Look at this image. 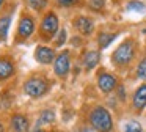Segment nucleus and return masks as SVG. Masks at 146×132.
Instances as JSON below:
<instances>
[{
	"label": "nucleus",
	"instance_id": "nucleus-27",
	"mask_svg": "<svg viewBox=\"0 0 146 132\" xmlns=\"http://www.w3.org/2000/svg\"><path fill=\"white\" fill-rule=\"evenodd\" d=\"M2 3H3V0H0V6H2Z\"/></svg>",
	"mask_w": 146,
	"mask_h": 132
},
{
	"label": "nucleus",
	"instance_id": "nucleus-20",
	"mask_svg": "<svg viewBox=\"0 0 146 132\" xmlns=\"http://www.w3.org/2000/svg\"><path fill=\"white\" fill-rule=\"evenodd\" d=\"M64 41H66V30H60L58 31V35H57V39H55V44H57V46H61V44L64 43Z\"/></svg>",
	"mask_w": 146,
	"mask_h": 132
},
{
	"label": "nucleus",
	"instance_id": "nucleus-2",
	"mask_svg": "<svg viewBox=\"0 0 146 132\" xmlns=\"http://www.w3.org/2000/svg\"><path fill=\"white\" fill-rule=\"evenodd\" d=\"M133 53H135V44H133V41L127 39L115 50V53H113L111 58H113V61L116 63V65L123 66V65L130 63V60L133 58Z\"/></svg>",
	"mask_w": 146,
	"mask_h": 132
},
{
	"label": "nucleus",
	"instance_id": "nucleus-6",
	"mask_svg": "<svg viewBox=\"0 0 146 132\" xmlns=\"http://www.w3.org/2000/svg\"><path fill=\"white\" fill-rule=\"evenodd\" d=\"M98 85H99V88H101L102 93H110V91H113L115 87H116V79H115L111 74L102 72V74H99V77H98Z\"/></svg>",
	"mask_w": 146,
	"mask_h": 132
},
{
	"label": "nucleus",
	"instance_id": "nucleus-8",
	"mask_svg": "<svg viewBox=\"0 0 146 132\" xmlns=\"http://www.w3.org/2000/svg\"><path fill=\"white\" fill-rule=\"evenodd\" d=\"M55 53L54 50L50 49V47H36V52H35V58L38 60L39 63H42V65H49V63H52V60H54Z\"/></svg>",
	"mask_w": 146,
	"mask_h": 132
},
{
	"label": "nucleus",
	"instance_id": "nucleus-14",
	"mask_svg": "<svg viewBox=\"0 0 146 132\" xmlns=\"http://www.w3.org/2000/svg\"><path fill=\"white\" fill-rule=\"evenodd\" d=\"M10 24H11V17L10 16H3L0 17V39H5L10 30Z\"/></svg>",
	"mask_w": 146,
	"mask_h": 132
},
{
	"label": "nucleus",
	"instance_id": "nucleus-1",
	"mask_svg": "<svg viewBox=\"0 0 146 132\" xmlns=\"http://www.w3.org/2000/svg\"><path fill=\"white\" fill-rule=\"evenodd\" d=\"M90 121H91L93 129H96L98 132H110L111 126H113L110 113L104 107H96V109H93L91 115H90Z\"/></svg>",
	"mask_w": 146,
	"mask_h": 132
},
{
	"label": "nucleus",
	"instance_id": "nucleus-16",
	"mask_svg": "<svg viewBox=\"0 0 146 132\" xmlns=\"http://www.w3.org/2000/svg\"><path fill=\"white\" fill-rule=\"evenodd\" d=\"M55 113L54 110H42L41 116H39V123H54Z\"/></svg>",
	"mask_w": 146,
	"mask_h": 132
},
{
	"label": "nucleus",
	"instance_id": "nucleus-28",
	"mask_svg": "<svg viewBox=\"0 0 146 132\" xmlns=\"http://www.w3.org/2000/svg\"><path fill=\"white\" fill-rule=\"evenodd\" d=\"M145 33H146V30H145Z\"/></svg>",
	"mask_w": 146,
	"mask_h": 132
},
{
	"label": "nucleus",
	"instance_id": "nucleus-26",
	"mask_svg": "<svg viewBox=\"0 0 146 132\" xmlns=\"http://www.w3.org/2000/svg\"><path fill=\"white\" fill-rule=\"evenodd\" d=\"M0 132H3V126H2V123H0Z\"/></svg>",
	"mask_w": 146,
	"mask_h": 132
},
{
	"label": "nucleus",
	"instance_id": "nucleus-5",
	"mask_svg": "<svg viewBox=\"0 0 146 132\" xmlns=\"http://www.w3.org/2000/svg\"><path fill=\"white\" fill-rule=\"evenodd\" d=\"M69 68H71V60H69V53L68 52H63L55 58V63H54V69H55V74L60 75V77H64V75L69 72Z\"/></svg>",
	"mask_w": 146,
	"mask_h": 132
},
{
	"label": "nucleus",
	"instance_id": "nucleus-24",
	"mask_svg": "<svg viewBox=\"0 0 146 132\" xmlns=\"http://www.w3.org/2000/svg\"><path fill=\"white\" fill-rule=\"evenodd\" d=\"M119 94H121V97H124V90H123V87H119Z\"/></svg>",
	"mask_w": 146,
	"mask_h": 132
},
{
	"label": "nucleus",
	"instance_id": "nucleus-25",
	"mask_svg": "<svg viewBox=\"0 0 146 132\" xmlns=\"http://www.w3.org/2000/svg\"><path fill=\"white\" fill-rule=\"evenodd\" d=\"M33 132H46V131H41V129H38V127H36V129H35V131H33Z\"/></svg>",
	"mask_w": 146,
	"mask_h": 132
},
{
	"label": "nucleus",
	"instance_id": "nucleus-12",
	"mask_svg": "<svg viewBox=\"0 0 146 132\" xmlns=\"http://www.w3.org/2000/svg\"><path fill=\"white\" fill-rule=\"evenodd\" d=\"M14 74V65L7 58H0V80L11 77Z\"/></svg>",
	"mask_w": 146,
	"mask_h": 132
},
{
	"label": "nucleus",
	"instance_id": "nucleus-11",
	"mask_svg": "<svg viewBox=\"0 0 146 132\" xmlns=\"http://www.w3.org/2000/svg\"><path fill=\"white\" fill-rule=\"evenodd\" d=\"M74 25L77 27V30L80 31V33L83 35H90L93 31V21L88 17H77L76 21H74Z\"/></svg>",
	"mask_w": 146,
	"mask_h": 132
},
{
	"label": "nucleus",
	"instance_id": "nucleus-22",
	"mask_svg": "<svg viewBox=\"0 0 146 132\" xmlns=\"http://www.w3.org/2000/svg\"><path fill=\"white\" fill-rule=\"evenodd\" d=\"M60 6H71L74 3H77V0H57Z\"/></svg>",
	"mask_w": 146,
	"mask_h": 132
},
{
	"label": "nucleus",
	"instance_id": "nucleus-4",
	"mask_svg": "<svg viewBox=\"0 0 146 132\" xmlns=\"http://www.w3.org/2000/svg\"><path fill=\"white\" fill-rule=\"evenodd\" d=\"M57 30H58V17L54 14V13L46 14L44 19H42V22H41V31L46 35V36H49V39H50V36Z\"/></svg>",
	"mask_w": 146,
	"mask_h": 132
},
{
	"label": "nucleus",
	"instance_id": "nucleus-18",
	"mask_svg": "<svg viewBox=\"0 0 146 132\" xmlns=\"http://www.w3.org/2000/svg\"><path fill=\"white\" fill-rule=\"evenodd\" d=\"M129 11H145V3H141V2H137V0H133V2H130V3H127V6H126Z\"/></svg>",
	"mask_w": 146,
	"mask_h": 132
},
{
	"label": "nucleus",
	"instance_id": "nucleus-23",
	"mask_svg": "<svg viewBox=\"0 0 146 132\" xmlns=\"http://www.w3.org/2000/svg\"><path fill=\"white\" fill-rule=\"evenodd\" d=\"M80 132H96V129H91V127H83Z\"/></svg>",
	"mask_w": 146,
	"mask_h": 132
},
{
	"label": "nucleus",
	"instance_id": "nucleus-3",
	"mask_svg": "<svg viewBox=\"0 0 146 132\" xmlns=\"http://www.w3.org/2000/svg\"><path fill=\"white\" fill-rule=\"evenodd\" d=\"M47 88H49V85L42 77H32L25 82V85H24V91L32 97L42 96V94L47 91Z\"/></svg>",
	"mask_w": 146,
	"mask_h": 132
},
{
	"label": "nucleus",
	"instance_id": "nucleus-21",
	"mask_svg": "<svg viewBox=\"0 0 146 132\" xmlns=\"http://www.w3.org/2000/svg\"><path fill=\"white\" fill-rule=\"evenodd\" d=\"M104 5H105V0H90V6L93 9H101L104 8Z\"/></svg>",
	"mask_w": 146,
	"mask_h": 132
},
{
	"label": "nucleus",
	"instance_id": "nucleus-7",
	"mask_svg": "<svg viewBox=\"0 0 146 132\" xmlns=\"http://www.w3.org/2000/svg\"><path fill=\"white\" fill-rule=\"evenodd\" d=\"M33 30H35V22H33V19L29 17V16H24V17L21 19V22H19V28H17L19 36L29 38L30 35L33 33Z\"/></svg>",
	"mask_w": 146,
	"mask_h": 132
},
{
	"label": "nucleus",
	"instance_id": "nucleus-19",
	"mask_svg": "<svg viewBox=\"0 0 146 132\" xmlns=\"http://www.w3.org/2000/svg\"><path fill=\"white\" fill-rule=\"evenodd\" d=\"M137 75L140 79H143V80H146V58H143L140 61L138 68H137Z\"/></svg>",
	"mask_w": 146,
	"mask_h": 132
},
{
	"label": "nucleus",
	"instance_id": "nucleus-17",
	"mask_svg": "<svg viewBox=\"0 0 146 132\" xmlns=\"http://www.w3.org/2000/svg\"><path fill=\"white\" fill-rule=\"evenodd\" d=\"M124 132H143V131H141L140 123L129 121V123H126V126H124Z\"/></svg>",
	"mask_w": 146,
	"mask_h": 132
},
{
	"label": "nucleus",
	"instance_id": "nucleus-10",
	"mask_svg": "<svg viewBox=\"0 0 146 132\" xmlns=\"http://www.w3.org/2000/svg\"><path fill=\"white\" fill-rule=\"evenodd\" d=\"M11 127L14 129V132H27L29 131V119L21 113H16L11 118Z\"/></svg>",
	"mask_w": 146,
	"mask_h": 132
},
{
	"label": "nucleus",
	"instance_id": "nucleus-13",
	"mask_svg": "<svg viewBox=\"0 0 146 132\" xmlns=\"http://www.w3.org/2000/svg\"><path fill=\"white\" fill-rule=\"evenodd\" d=\"M99 63V52L98 50H90L83 55V66L86 69H93Z\"/></svg>",
	"mask_w": 146,
	"mask_h": 132
},
{
	"label": "nucleus",
	"instance_id": "nucleus-15",
	"mask_svg": "<svg viewBox=\"0 0 146 132\" xmlns=\"http://www.w3.org/2000/svg\"><path fill=\"white\" fill-rule=\"evenodd\" d=\"M115 38H116V35H115V33H101V35H99L98 43H99V46L104 49V47H107L108 44L115 39Z\"/></svg>",
	"mask_w": 146,
	"mask_h": 132
},
{
	"label": "nucleus",
	"instance_id": "nucleus-9",
	"mask_svg": "<svg viewBox=\"0 0 146 132\" xmlns=\"http://www.w3.org/2000/svg\"><path fill=\"white\" fill-rule=\"evenodd\" d=\"M133 107L137 110H143L146 107V83L138 87L133 93Z\"/></svg>",
	"mask_w": 146,
	"mask_h": 132
}]
</instances>
